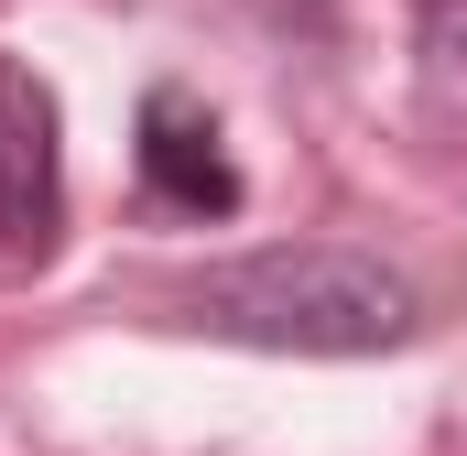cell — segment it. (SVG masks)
Segmentation results:
<instances>
[{"label": "cell", "instance_id": "2", "mask_svg": "<svg viewBox=\"0 0 467 456\" xmlns=\"http://www.w3.org/2000/svg\"><path fill=\"white\" fill-rule=\"evenodd\" d=\"M55 239H66V109L22 55H0V250L44 261Z\"/></svg>", "mask_w": 467, "mask_h": 456}, {"label": "cell", "instance_id": "4", "mask_svg": "<svg viewBox=\"0 0 467 456\" xmlns=\"http://www.w3.org/2000/svg\"><path fill=\"white\" fill-rule=\"evenodd\" d=\"M413 44H424V98L467 130V0H424Z\"/></svg>", "mask_w": 467, "mask_h": 456}, {"label": "cell", "instance_id": "3", "mask_svg": "<svg viewBox=\"0 0 467 456\" xmlns=\"http://www.w3.org/2000/svg\"><path fill=\"white\" fill-rule=\"evenodd\" d=\"M141 196L174 218H239V163L218 141V109L174 77L141 98Z\"/></svg>", "mask_w": 467, "mask_h": 456}, {"label": "cell", "instance_id": "1", "mask_svg": "<svg viewBox=\"0 0 467 456\" xmlns=\"http://www.w3.org/2000/svg\"><path fill=\"white\" fill-rule=\"evenodd\" d=\"M174 316L196 337L229 347H283V358H369V347H402L424 326V294L348 239H272V250H239L207 261L196 283H174Z\"/></svg>", "mask_w": 467, "mask_h": 456}]
</instances>
